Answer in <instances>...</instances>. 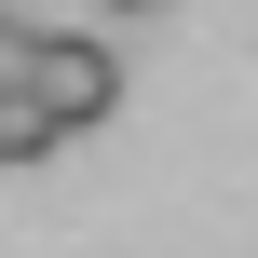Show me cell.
<instances>
[{
    "label": "cell",
    "instance_id": "cell-3",
    "mask_svg": "<svg viewBox=\"0 0 258 258\" xmlns=\"http://www.w3.org/2000/svg\"><path fill=\"white\" fill-rule=\"evenodd\" d=\"M109 14H150V0H109Z\"/></svg>",
    "mask_w": 258,
    "mask_h": 258
},
{
    "label": "cell",
    "instance_id": "cell-1",
    "mask_svg": "<svg viewBox=\"0 0 258 258\" xmlns=\"http://www.w3.org/2000/svg\"><path fill=\"white\" fill-rule=\"evenodd\" d=\"M14 95H27L54 136H82V122H109V109H122V54H109V41H82V27H27Z\"/></svg>",
    "mask_w": 258,
    "mask_h": 258
},
{
    "label": "cell",
    "instance_id": "cell-4",
    "mask_svg": "<svg viewBox=\"0 0 258 258\" xmlns=\"http://www.w3.org/2000/svg\"><path fill=\"white\" fill-rule=\"evenodd\" d=\"M0 27H14V0H0Z\"/></svg>",
    "mask_w": 258,
    "mask_h": 258
},
{
    "label": "cell",
    "instance_id": "cell-2",
    "mask_svg": "<svg viewBox=\"0 0 258 258\" xmlns=\"http://www.w3.org/2000/svg\"><path fill=\"white\" fill-rule=\"evenodd\" d=\"M41 150H68V136H54V122H41V109L0 82V163H41Z\"/></svg>",
    "mask_w": 258,
    "mask_h": 258
}]
</instances>
